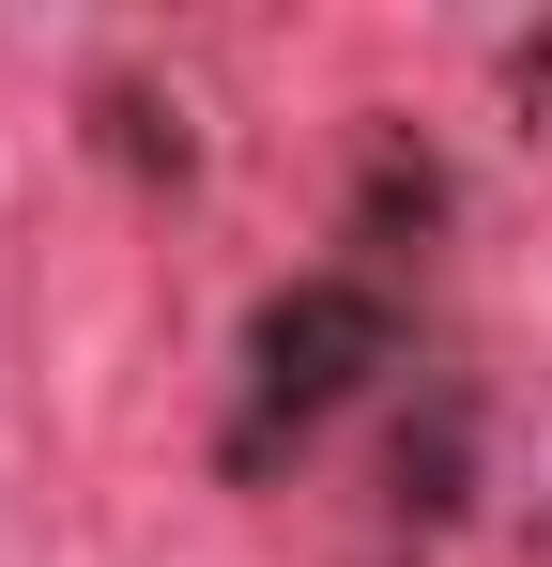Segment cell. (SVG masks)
<instances>
[{
  "instance_id": "obj_1",
  "label": "cell",
  "mask_w": 552,
  "mask_h": 567,
  "mask_svg": "<svg viewBox=\"0 0 552 567\" xmlns=\"http://www.w3.org/2000/svg\"><path fill=\"white\" fill-rule=\"evenodd\" d=\"M368 369H399V291L384 277H292L246 322V414H231V475H262L276 445H307Z\"/></svg>"
}]
</instances>
